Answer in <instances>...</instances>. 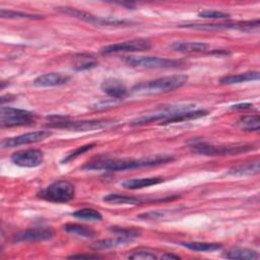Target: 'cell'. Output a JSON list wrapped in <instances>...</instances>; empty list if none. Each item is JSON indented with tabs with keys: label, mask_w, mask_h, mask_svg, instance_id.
<instances>
[{
	"label": "cell",
	"mask_w": 260,
	"mask_h": 260,
	"mask_svg": "<svg viewBox=\"0 0 260 260\" xmlns=\"http://www.w3.org/2000/svg\"><path fill=\"white\" fill-rule=\"evenodd\" d=\"M171 50L180 53H199L209 48L207 43L203 42H175L170 46Z\"/></svg>",
	"instance_id": "cell-18"
},
{
	"label": "cell",
	"mask_w": 260,
	"mask_h": 260,
	"mask_svg": "<svg viewBox=\"0 0 260 260\" xmlns=\"http://www.w3.org/2000/svg\"><path fill=\"white\" fill-rule=\"evenodd\" d=\"M182 247L195 252H213L220 250L222 245L219 243H203V242H182L180 243Z\"/></svg>",
	"instance_id": "cell-24"
},
{
	"label": "cell",
	"mask_w": 260,
	"mask_h": 260,
	"mask_svg": "<svg viewBox=\"0 0 260 260\" xmlns=\"http://www.w3.org/2000/svg\"><path fill=\"white\" fill-rule=\"evenodd\" d=\"M198 16L202 17V18H208V19H228L230 18V14L222 12V11H218V10H202L198 13Z\"/></svg>",
	"instance_id": "cell-32"
},
{
	"label": "cell",
	"mask_w": 260,
	"mask_h": 260,
	"mask_svg": "<svg viewBox=\"0 0 260 260\" xmlns=\"http://www.w3.org/2000/svg\"><path fill=\"white\" fill-rule=\"evenodd\" d=\"M175 157L170 154H159L151 157L143 158H110L99 157L95 160H91L82 167L83 170H104L110 172H120L148 167H155L172 162Z\"/></svg>",
	"instance_id": "cell-1"
},
{
	"label": "cell",
	"mask_w": 260,
	"mask_h": 260,
	"mask_svg": "<svg viewBox=\"0 0 260 260\" xmlns=\"http://www.w3.org/2000/svg\"><path fill=\"white\" fill-rule=\"evenodd\" d=\"M48 119L51 120L47 124L51 128H66L75 131H87L93 129H101L112 122L109 120H91V121H69L61 116H50Z\"/></svg>",
	"instance_id": "cell-9"
},
{
	"label": "cell",
	"mask_w": 260,
	"mask_h": 260,
	"mask_svg": "<svg viewBox=\"0 0 260 260\" xmlns=\"http://www.w3.org/2000/svg\"><path fill=\"white\" fill-rule=\"evenodd\" d=\"M98 255H72L69 258H99Z\"/></svg>",
	"instance_id": "cell-35"
},
{
	"label": "cell",
	"mask_w": 260,
	"mask_h": 260,
	"mask_svg": "<svg viewBox=\"0 0 260 260\" xmlns=\"http://www.w3.org/2000/svg\"><path fill=\"white\" fill-rule=\"evenodd\" d=\"M132 240L118 236L116 239H107V240H102L99 241L94 244V248L95 249H112V248H116V247H120L123 245H127V243L131 242Z\"/></svg>",
	"instance_id": "cell-29"
},
{
	"label": "cell",
	"mask_w": 260,
	"mask_h": 260,
	"mask_svg": "<svg viewBox=\"0 0 260 260\" xmlns=\"http://www.w3.org/2000/svg\"><path fill=\"white\" fill-rule=\"evenodd\" d=\"M234 110H246V109H252L253 105L252 104H237L231 107Z\"/></svg>",
	"instance_id": "cell-34"
},
{
	"label": "cell",
	"mask_w": 260,
	"mask_h": 260,
	"mask_svg": "<svg viewBox=\"0 0 260 260\" xmlns=\"http://www.w3.org/2000/svg\"><path fill=\"white\" fill-rule=\"evenodd\" d=\"M129 259H180L179 256L170 254L167 252H156L150 249H141L138 251L132 252L129 256Z\"/></svg>",
	"instance_id": "cell-19"
},
{
	"label": "cell",
	"mask_w": 260,
	"mask_h": 260,
	"mask_svg": "<svg viewBox=\"0 0 260 260\" xmlns=\"http://www.w3.org/2000/svg\"><path fill=\"white\" fill-rule=\"evenodd\" d=\"M102 90L115 100H122L127 96L128 88L125 83L117 78H107L101 84Z\"/></svg>",
	"instance_id": "cell-16"
},
{
	"label": "cell",
	"mask_w": 260,
	"mask_h": 260,
	"mask_svg": "<svg viewBox=\"0 0 260 260\" xmlns=\"http://www.w3.org/2000/svg\"><path fill=\"white\" fill-rule=\"evenodd\" d=\"M259 19L248 20V21H238V22H228V23H187L180 25L181 27H188L201 30H223V29H238L242 31H253L259 28Z\"/></svg>",
	"instance_id": "cell-10"
},
{
	"label": "cell",
	"mask_w": 260,
	"mask_h": 260,
	"mask_svg": "<svg viewBox=\"0 0 260 260\" xmlns=\"http://www.w3.org/2000/svg\"><path fill=\"white\" fill-rule=\"evenodd\" d=\"M259 79V72L258 71H247L240 74H233V75H225L221 77L218 82L220 84H236L242 83L247 81H253Z\"/></svg>",
	"instance_id": "cell-21"
},
{
	"label": "cell",
	"mask_w": 260,
	"mask_h": 260,
	"mask_svg": "<svg viewBox=\"0 0 260 260\" xmlns=\"http://www.w3.org/2000/svg\"><path fill=\"white\" fill-rule=\"evenodd\" d=\"M55 233L51 228L39 226L28 229L17 234L14 238L15 242H40L48 241L54 237Z\"/></svg>",
	"instance_id": "cell-15"
},
{
	"label": "cell",
	"mask_w": 260,
	"mask_h": 260,
	"mask_svg": "<svg viewBox=\"0 0 260 260\" xmlns=\"http://www.w3.org/2000/svg\"><path fill=\"white\" fill-rule=\"evenodd\" d=\"M225 258L229 259H242V260H256L259 255L256 251L247 248H234L229 250L224 254Z\"/></svg>",
	"instance_id": "cell-25"
},
{
	"label": "cell",
	"mask_w": 260,
	"mask_h": 260,
	"mask_svg": "<svg viewBox=\"0 0 260 260\" xmlns=\"http://www.w3.org/2000/svg\"><path fill=\"white\" fill-rule=\"evenodd\" d=\"M72 215L79 219L88 221H101L103 219V215L101 214V212L92 208H82L76 210L72 213Z\"/></svg>",
	"instance_id": "cell-30"
},
{
	"label": "cell",
	"mask_w": 260,
	"mask_h": 260,
	"mask_svg": "<svg viewBox=\"0 0 260 260\" xmlns=\"http://www.w3.org/2000/svg\"><path fill=\"white\" fill-rule=\"evenodd\" d=\"M188 81V76L184 74H177L171 76H164L153 80L140 82L132 87V92L136 94H158L176 90Z\"/></svg>",
	"instance_id": "cell-3"
},
{
	"label": "cell",
	"mask_w": 260,
	"mask_h": 260,
	"mask_svg": "<svg viewBox=\"0 0 260 260\" xmlns=\"http://www.w3.org/2000/svg\"><path fill=\"white\" fill-rule=\"evenodd\" d=\"M59 12H62L64 14H68L72 17L78 18L80 20L86 21L88 23L94 24V25H100V26H129L132 25L134 22L126 19H119V18H114V17H102V16H96L91 13L78 10L73 7H58L56 8Z\"/></svg>",
	"instance_id": "cell-6"
},
{
	"label": "cell",
	"mask_w": 260,
	"mask_h": 260,
	"mask_svg": "<svg viewBox=\"0 0 260 260\" xmlns=\"http://www.w3.org/2000/svg\"><path fill=\"white\" fill-rule=\"evenodd\" d=\"M37 115L32 112L5 107L2 106L0 109V124L2 127H18V126H29L36 121Z\"/></svg>",
	"instance_id": "cell-7"
},
{
	"label": "cell",
	"mask_w": 260,
	"mask_h": 260,
	"mask_svg": "<svg viewBox=\"0 0 260 260\" xmlns=\"http://www.w3.org/2000/svg\"><path fill=\"white\" fill-rule=\"evenodd\" d=\"M208 115V111L203 109L193 110L191 106L189 107H180V108H172L166 110L160 113L144 116L137 118L131 122L132 126H142L150 123H158L160 125L176 123V122H183L189 121L193 119H198Z\"/></svg>",
	"instance_id": "cell-2"
},
{
	"label": "cell",
	"mask_w": 260,
	"mask_h": 260,
	"mask_svg": "<svg viewBox=\"0 0 260 260\" xmlns=\"http://www.w3.org/2000/svg\"><path fill=\"white\" fill-rule=\"evenodd\" d=\"M241 129L244 131H259L260 129V118L258 114L242 117L239 121Z\"/></svg>",
	"instance_id": "cell-28"
},
{
	"label": "cell",
	"mask_w": 260,
	"mask_h": 260,
	"mask_svg": "<svg viewBox=\"0 0 260 260\" xmlns=\"http://www.w3.org/2000/svg\"><path fill=\"white\" fill-rule=\"evenodd\" d=\"M63 229L71 234V235H74V236H77V237H82V238H94L96 236V233L88 228V226H85V225H81V224H78V223H66Z\"/></svg>",
	"instance_id": "cell-26"
},
{
	"label": "cell",
	"mask_w": 260,
	"mask_h": 260,
	"mask_svg": "<svg viewBox=\"0 0 260 260\" xmlns=\"http://www.w3.org/2000/svg\"><path fill=\"white\" fill-rule=\"evenodd\" d=\"M151 48V43L146 39H133L121 43L108 45L101 49L103 55L117 54V53H128V52H142L147 51Z\"/></svg>",
	"instance_id": "cell-11"
},
{
	"label": "cell",
	"mask_w": 260,
	"mask_h": 260,
	"mask_svg": "<svg viewBox=\"0 0 260 260\" xmlns=\"http://www.w3.org/2000/svg\"><path fill=\"white\" fill-rule=\"evenodd\" d=\"M11 161L22 168H36L43 164L44 154L40 149H24L14 152L11 157Z\"/></svg>",
	"instance_id": "cell-13"
},
{
	"label": "cell",
	"mask_w": 260,
	"mask_h": 260,
	"mask_svg": "<svg viewBox=\"0 0 260 260\" xmlns=\"http://www.w3.org/2000/svg\"><path fill=\"white\" fill-rule=\"evenodd\" d=\"M74 185L66 180H59L38 193V196L44 200L55 203H66L74 198Z\"/></svg>",
	"instance_id": "cell-5"
},
{
	"label": "cell",
	"mask_w": 260,
	"mask_h": 260,
	"mask_svg": "<svg viewBox=\"0 0 260 260\" xmlns=\"http://www.w3.org/2000/svg\"><path fill=\"white\" fill-rule=\"evenodd\" d=\"M51 135H52V132L49 130H40V131H34V132L21 134L15 137L3 139L1 141V148L5 149V148L16 147L19 145L37 143L49 138Z\"/></svg>",
	"instance_id": "cell-12"
},
{
	"label": "cell",
	"mask_w": 260,
	"mask_h": 260,
	"mask_svg": "<svg viewBox=\"0 0 260 260\" xmlns=\"http://www.w3.org/2000/svg\"><path fill=\"white\" fill-rule=\"evenodd\" d=\"M165 179L161 177H150V178H140V179H131L123 182L121 185L125 189L137 190L144 187H150L152 185L159 184L164 182Z\"/></svg>",
	"instance_id": "cell-20"
},
{
	"label": "cell",
	"mask_w": 260,
	"mask_h": 260,
	"mask_svg": "<svg viewBox=\"0 0 260 260\" xmlns=\"http://www.w3.org/2000/svg\"><path fill=\"white\" fill-rule=\"evenodd\" d=\"M99 64L95 57L91 54H77L73 58V68L77 71L87 70L96 67Z\"/></svg>",
	"instance_id": "cell-22"
},
{
	"label": "cell",
	"mask_w": 260,
	"mask_h": 260,
	"mask_svg": "<svg viewBox=\"0 0 260 260\" xmlns=\"http://www.w3.org/2000/svg\"><path fill=\"white\" fill-rule=\"evenodd\" d=\"M70 80V76L60 73V72H51L38 76L34 80V85L39 87H51V86H60L67 83Z\"/></svg>",
	"instance_id": "cell-17"
},
{
	"label": "cell",
	"mask_w": 260,
	"mask_h": 260,
	"mask_svg": "<svg viewBox=\"0 0 260 260\" xmlns=\"http://www.w3.org/2000/svg\"><path fill=\"white\" fill-rule=\"evenodd\" d=\"M179 196H169L165 198H139L136 196L131 195H124V194H117V193H111L106 195L103 200L110 204H127V205H137L141 203H147V202H160V201H169L178 198Z\"/></svg>",
	"instance_id": "cell-14"
},
{
	"label": "cell",
	"mask_w": 260,
	"mask_h": 260,
	"mask_svg": "<svg viewBox=\"0 0 260 260\" xmlns=\"http://www.w3.org/2000/svg\"><path fill=\"white\" fill-rule=\"evenodd\" d=\"M125 62L128 65L133 67L148 68V69H170V68H179L182 65H185V62L183 60L150 57V56L126 57Z\"/></svg>",
	"instance_id": "cell-8"
},
{
	"label": "cell",
	"mask_w": 260,
	"mask_h": 260,
	"mask_svg": "<svg viewBox=\"0 0 260 260\" xmlns=\"http://www.w3.org/2000/svg\"><path fill=\"white\" fill-rule=\"evenodd\" d=\"M193 152L207 156L218 155H235L242 152H247L255 147L251 144H237V145H212L203 141H194L190 144Z\"/></svg>",
	"instance_id": "cell-4"
},
{
	"label": "cell",
	"mask_w": 260,
	"mask_h": 260,
	"mask_svg": "<svg viewBox=\"0 0 260 260\" xmlns=\"http://www.w3.org/2000/svg\"><path fill=\"white\" fill-rule=\"evenodd\" d=\"M259 171H260L259 160L256 159L254 161L245 162V164L236 166V167L230 169L228 174L233 175V176H251V175L253 176V175H257L259 173Z\"/></svg>",
	"instance_id": "cell-23"
},
{
	"label": "cell",
	"mask_w": 260,
	"mask_h": 260,
	"mask_svg": "<svg viewBox=\"0 0 260 260\" xmlns=\"http://www.w3.org/2000/svg\"><path fill=\"white\" fill-rule=\"evenodd\" d=\"M112 232H114L115 234H117L118 236H121V237H124V238H127V239H130L132 240L133 238H137L140 236V232L137 231V230H134V229H124V228H117V226H113L111 229Z\"/></svg>",
	"instance_id": "cell-33"
},
{
	"label": "cell",
	"mask_w": 260,
	"mask_h": 260,
	"mask_svg": "<svg viewBox=\"0 0 260 260\" xmlns=\"http://www.w3.org/2000/svg\"><path fill=\"white\" fill-rule=\"evenodd\" d=\"M94 145H95V143H90V144H85V145L79 146V147L76 148L75 150H73V151H71L70 153H68V154L61 160V162H62V164H67L68 161H70V160L76 158L77 156H79V155L85 153L86 151L92 149V148L94 147Z\"/></svg>",
	"instance_id": "cell-31"
},
{
	"label": "cell",
	"mask_w": 260,
	"mask_h": 260,
	"mask_svg": "<svg viewBox=\"0 0 260 260\" xmlns=\"http://www.w3.org/2000/svg\"><path fill=\"white\" fill-rule=\"evenodd\" d=\"M0 16L1 18H9V19H30V20H38L42 19L45 16L40 14H31L22 11H15V10H7V9H0Z\"/></svg>",
	"instance_id": "cell-27"
}]
</instances>
